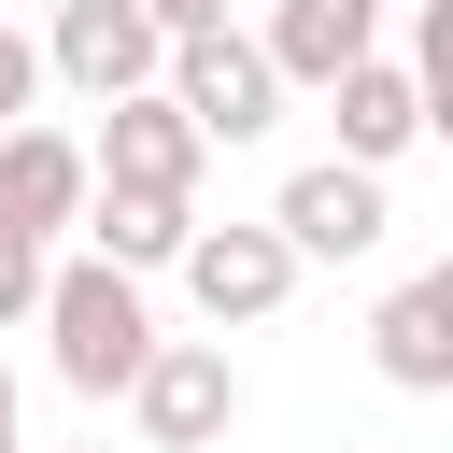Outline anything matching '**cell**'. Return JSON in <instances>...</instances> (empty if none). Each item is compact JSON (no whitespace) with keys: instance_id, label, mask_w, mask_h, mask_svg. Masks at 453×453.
Masks as SVG:
<instances>
[{"instance_id":"obj_13","label":"cell","mask_w":453,"mask_h":453,"mask_svg":"<svg viewBox=\"0 0 453 453\" xmlns=\"http://www.w3.org/2000/svg\"><path fill=\"white\" fill-rule=\"evenodd\" d=\"M411 85H425V142H453V0H411Z\"/></svg>"},{"instance_id":"obj_15","label":"cell","mask_w":453,"mask_h":453,"mask_svg":"<svg viewBox=\"0 0 453 453\" xmlns=\"http://www.w3.org/2000/svg\"><path fill=\"white\" fill-rule=\"evenodd\" d=\"M42 283H57L42 241H0V326H42Z\"/></svg>"},{"instance_id":"obj_14","label":"cell","mask_w":453,"mask_h":453,"mask_svg":"<svg viewBox=\"0 0 453 453\" xmlns=\"http://www.w3.org/2000/svg\"><path fill=\"white\" fill-rule=\"evenodd\" d=\"M57 71H42V42L28 28H0V127H28V99H42Z\"/></svg>"},{"instance_id":"obj_17","label":"cell","mask_w":453,"mask_h":453,"mask_svg":"<svg viewBox=\"0 0 453 453\" xmlns=\"http://www.w3.org/2000/svg\"><path fill=\"white\" fill-rule=\"evenodd\" d=\"M0 439H14V368H0Z\"/></svg>"},{"instance_id":"obj_7","label":"cell","mask_w":453,"mask_h":453,"mask_svg":"<svg viewBox=\"0 0 453 453\" xmlns=\"http://www.w3.org/2000/svg\"><path fill=\"white\" fill-rule=\"evenodd\" d=\"M85 198H99V156L71 127H0V241H57L85 226Z\"/></svg>"},{"instance_id":"obj_6","label":"cell","mask_w":453,"mask_h":453,"mask_svg":"<svg viewBox=\"0 0 453 453\" xmlns=\"http://www.w3.org/2000/svg\"><path fill=\"white\" fill-rule=\"evenodd\" d=\"M85 156H99V184L198 198V156H212V142H198V113H184L170 85H142V99H113V113H99V142H85Z\"/></svg>"},{"instance_id":"obj_3","label":"cell","mask_w":453,"mask_h":453,"mask_svg":"<svg viewBox=\"0 0 453 453\" xmlns=\"http://www.w3.org/2000/svg\"><path fill=\"white\" fill-rule=\"evenodd\" d=\"M170 99H184V113H198V142L226 156V142H269L297 85L269 71V42H255V28H198V42H170Z\"/></svg>"},{"instance_id":"obj_2","label":"cell","mask_w":453,"mask_h":453,"mask_svg":"<svg viewBox=\"0 0 453 453\" xmlns=\"http://www.w3.org/2000/svg\"><path fill=\"white\" fill-rule=\"evenodd\" d=\"M42 71H57L85 113H113V99L170 85V28H156L142 0H57V28H42Z\"/></svg>"},{"instance_id":"obj_12","label":"cell","mask_w":453,"mask_h":453,"mask_svg":"<svg viewBox=\"0 0 453 453\" xmlns=\"http://www.w3.org/2000/svg\"><path fill=\"white\" fill-rule=\"evenodd\" d=\"M184 241H198V198H142V184L85 198V255H113V269H184Z\"/></svg>"},{"instance_id":"obj_16","label":"cell","mask_w":453,"mask_h":453,"mask_svg":"<svg viewBox=\"0 0 453 453\" xmlns=\"http://www.w3.org/2000/svg\"><path fill=\"white\" fill-rule=\"evenodd\" d=\"M142 14H156L170 42H198V28H226V0H142Z\"/></svg>"},{"instance_id":"obj_19","label":"cell","mask_w":453,"mask_h":453,"mask_svg":"<svg viewBox=\"0 0 453 453\" xmlns=\"http://www.w3.org/2000/svg\"><path fill=\"white\" fill-rule=\"evenodd\" d=\"M340 453H354V439H340Z\"/></svg>"},{"instance_id":"obj_8","label":"cell","mask_w":453,"mask_h":453,"mask_svg":"<svg viewBox=\"0 0 453 453\" xmlns=\"http://www.w3.org/2000/svg\"><path fill=\"white\" fill-rule=\"evenodd\" d=\"M269 226H283V241H297V269H311V255H382V226H396V212H382V170L311 156V170L269 198Z\"/></svg>"},{"instance_id":"obj_5","label":"cell","mask_w":453,"mask_h":453,"mask_svg":"<svg viewBox=\"0 0 453 453\" xmlns=\"http://www.w3.org/2000/svg\"><path fill=\"white\" fill-rule=\"evenodd\" d=\"M184 297L212 311V340H226V326H269V311L297 297V241H283V226H198V241H184Z\"/></svg>"},{"instance_id":"obj_9","label":"cell","mask_w":453,"mask_h":453,"mask_svg":"<svg viewBox=\"0 0 453 453\" xmlns=\"http://www.w3.org/2000/svg\"><path fill=\"white\" fill-rule=\"evenodd\" d=\"M368 368H382L396 396H453V255L411 269V283H382V311H368Z\"/></svg>"},{"instance_id":"obj_4","label":"cell","mask_w":453,"mask_h":453,"mask_svg":"<svg viewBox=\"0 0 453 453\" xmlns=\"http://www.w3.org/2000/svg\"><path fill=\"white\" fill-rule=\"evenodd\" d=\"M127 411H142L156 453H212V439L241 425V368H226V340H156V368L127 382Z\"/></svg>"},{"instance_id":"obj_11","label":"cell","mask_w":453,"mask_h":453,"mask_svg":"<svg viewBox=\"0 0 453 453\" xmlns=\"http://www.w3.org/2000/svg\"><path fill=\"white\" fill-rule=\"evenodd\" d=\"M326 113H340V156H354V170H396V156L425 142V85H411V57H354V71L326 85Z\"/></svg>"},{"instance_id":"obj_18","label":"cell","mask_w":453,"mask_h":453,"mask_svg":"<svg viewBox=\"0 0 453 453\" xmlns=\"http://www.w3.org/2000/svg\"><path fill=\"white\" fill-rule=\"evenodd\" d=\"M0 453H14V439H0Z\"/></svg>"},{"instance_id":"obj_10","label":"cell","mask_w":453,"mask_h":453,"mask_svg":"<svg viewBox=\"0 0 453 453\" xmlns=\"http://www.w3.org/2000/svg\"><path fill=\"white\" fill-rule=\"evenodd\" d=\"M255 42H269V71H283V85H311V99H326L354 57H382V0H269V28H255Z\"/></svg>"},{"instance_id":"obj_1","label":"cell","mask_w":453,"mask_h":453,"mask_svg":"<svg viewBox=\"0 0 453 453\" xmlns=\"http://www.w3.org/2000/svg\"><path fill=\"white\" fill-rule=\"evenodd\" d=\"M42 340H57V382H71V396H127V382L156 368L142 269H113V255H71V269L42 283Z\"/></svg>"}]
</instances>
